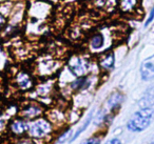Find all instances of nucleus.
<instances>
[{
    "label": "nucleus",
    "mask_w": 154,
    "mask_h": 144,
    "mask_svg": "<svg viewBox=\"0 0 154 144\" xmlns=\"http://www.w3.org/2000/svg\"><path fill=\"white\" fill-rule=\"evenodd\" d=\"M154 117V110L152 108L145 107L141 108L140 110L136 112L131 119L129 120L128 129L131 131H141L146 129L151 123L152 119Z\"/></svg>",
    "instance_id": "1"
},
{
    "label": "nucleus",
    "mask_w": 154,
    "mask_h": 144,
    "mask_svg": "<svg viewBox=\"0 0 154 144\" xmlns=\"http://www.w3.org/2000/svg\"><path fill=\"white\" fill-rule=\"evenodd\" d=\"M51 131V125L45 120H37L30 127V134L34 138H42Z\"/></svg>",
    "instance_id": "2"
},
{
    "label": "nucleus",
    "mask_w": 154,
    "mask_h": 144,
    "mask_svg": "<svg viewBox=\"0 0 154 144\" xmlns=\"http://www.w3.org/2000/svg\"><path fill=\"white\" fill-rule=\"evenodd\" d=\"M140 75H141V78L146 81L154 79V55L147 58L141 63Z\"/></svg>",
    "instance_id": "3"
},
{
    "label": "nucleus",
    "mask_w": 154,
    "mask_h": 144,
    "mask_svg": "<svg viewBox=\"0 0 154 144\" xmlns=\"http://www.w3.org/2000/svg\"><path fill=\"white\" fill-rule=\"evenodd\" d=\"M88 66H89V64H88V62H86V60L80 59V58H76L74 63H71L70 68H71V70H72L76 76H82V75H84L85 73L87 72Z\"/></svg>",
    "instance_id": "4"
},
{
    "label": "nucleus",
    "mask_w": 154,
    "mask_h": 144,
    "mask_svg": "<svg viewBox=\"0 0 154 144\" xmlns=\"http://www.w3.org/2000/svg\"><path fill=\"white\" fill-rule=\"evenodd\" d=\"M120 7L122 11L132 12L138 7V0H120Z\"/></svg>",
    "instance_id": "5"
},
{
    "label": "nucleus",
    "mask_w": 154,
    "mask_h": 144,
    "mask_svg": "<svg viewBox=\"0 0 154 144\" xmlns=\"http://www.w3.org/2000/svg\"><path fill=\"white\" fill-rule=\"evenodd\" d=\"M101 68H106V70H110L113 68L114 65V55L113 54H108L105 57H103V59L99 62Z\"/></svg>",
    "instance_id": "6"
},
{
    "label": "nucleus",
    "mask_w": 154,
    "mask_h": 144,
    "mask_svg": "<svg viewBox=\"0 0 154 144\" xmlns=\"http://www.w3.org/2000/svg\"><path fill=\"white\" fill-rule=\"evenodd\" d=\"M11 128L15 134H22L28 129V125H26V123L22 122V121H15L12 124Z\"/></svg>",
    "instance_id": "7"
},
{
    "label": "nucleus",
    "mask_w": 154,
    "mask_h": 144,
    "mask_svg": "<svg viewBox=\"0 0 154 144\" xmlns=\"http://www.w3.org/2000/svg\"><path fill=\"white\" fill-rule=\"evenodd\" d=\"M122 95L116 93V94H114V95H112L111 97H110V99L108 100V105H109L110 108L117 107L120 102H122Z\"/></svg>",
    "instance_id": "8"
},
{
    "label": "nucleus",
    "mask_w": 154,
    "mask_h": 144,
    "mask_svg": "<svg viewBox=\"0 0 154 144\" xmlns=\"http://www.w3.org/2000/svg\"><path fill=\"white\" fill-rule=\"evenodd\" d=\"M103 42H105L103 36L101 34H97V35H95L92 38V40H91V45H92V47H94V49H100L103 45Z\"/></svg>",
    "instance_id": "9"
},
{
    "label": "nucleus",
    "mask_w": 154,
    "mask_h": 144,
    "mask_svg": "<svg viewBox=\"0 0 154 144\" xmlns=\"http://www.w3.org/2000/svg\"><path fill=\"white\" fill-rule=\"evenodd\" d=\"M91 118H92V114H91L90 116L88 117V119H87V120H86V122H85V124L82 125V126H80L78 129H77V130H76V133L74 134V136H73V137H72V139H71V142H72V141H74L75 139H77V138H78V137H79V136H80V134H82V131H85V130H86V128L89 126V124H90V122H91Z\"/></svg>",
    "instance_id": "10"
},
{
    "label": "nucleus",
    "mask_w": 154,
    "mask_h": 144,
    "mask_svg": "<svg viewBox=\"0 0 154 144\" xmlns=\"http://www.w3.org/2000/svg\"><path fill=\"white\" fill-rule=\"evenodd\" d=\"M89 85V81L87 78H79L77 79L76 81H74V82L72 83V87L73 88H86L87 86Z\"/></svg>",
    "instance_id": "11"
},
{
    "label": "nucleus",
    "mask_w": 154,
    "mask_h": 144,
    "mask_svg": "<svg viewBox=\"0 0 154 144\" xmlns=\"http://www.w3.org/2000/svg\"><path fill=\"white\" fill-rule=\"evenodd\" d=\"M24 114H26V116H28V117H34L39 114V110L36 107V106H31L28 110H26Z\"/></svg>",
    "instance_id": "12"
},
{
    "label": "nucleus",
    "mask_w": 154,
    "mask_h": 144,
    "mask_svg": "<svg viewBox=\"0 0 154 144\" xmlns=\"http://www.w3.org/2000/svg\"><path fill=\"white\" fill-rule=\"evenodd\" d=\"M82 144H100V139L99 138H90L88 140H85Z\"/></svg>",
    "instance_id": "13"
},
{
    "label": "nucleus",
    "mask_w": 154,
    "mask_h": 144,
    "mask_svg": "<svg viewBox=\"0 0 154 144\" xmlns=\"http://www.w3.org/2000/svg\"><path fill=\"white\" fill-rule=\"evenodd\" d=\"M153 19H154V7L152 8V10L150 11V14H149V16H148V18H147V20H146V23H145V26H148L150 23H151L152 21H153Z\"/></svg>",
    "instance_id": "14"
},
{
    "label": "nucleus",
    "mask_w": 154,
    "mask_h": 144,
    "mask_svg": "<svg viewBox=\"0 0 154 144\" xmlns=\"http://www.w3.org/2000/svg\"><path fill=\"white\" fill-rule=\"evenodd\" d=\"M71 133H72V130H71V129H69L68 131H66V133H64L63 135H62L61 137H60L59 139H58V142H59V143H63V142L66 141V140L69 138V136H70Z\"/></svg>",
    "instance_id": "15"
},
{
    "label": "nucleus",
    "mask_w": 154,
    "mask_h": 144,
    "mask_svg": "<svg viewBox=\"0 0 154 144\" xmlns=\"http://www.w3.org/2000/svg\"><path fill=\"white\" fill-rule=\"evenodd\" d=\"M106 144H122V142H120L118 139H111V140H109Z\"/></svg>",
    "instance_id": "16"
},
{
    "label": "nucleus",
    "mask_w": 154,
    "mask_h": 144,
    "mask_svg": "<svg viewBox=\"0 0 154 144\" xmlns=\"http://www.w3.org/2000/svg\"><path fill=\"white\" fill-rule=\"evenodd\" d=\"M5 18H3L2 16L0 15V28H1V26H2L3 24H5Z\"/></svg>",
    "instance_id": "17"
},
{
    "label": "nucleus",
    "mask_w": 154,
    "mask_h": 144,
    "mask_svg": "<svg viewBox=\"0 0 154 144\" xmlns=\"http://www.w3.org/2000/svg\"><path fill=\"white\" fill-rule=\"evenodd\" d=\"M19 144H31L30 142H28V141H23V142H21V143H19Z\"/></svg>",
    "instance_id": "18"
}]
</instances>
